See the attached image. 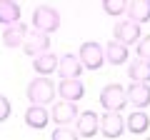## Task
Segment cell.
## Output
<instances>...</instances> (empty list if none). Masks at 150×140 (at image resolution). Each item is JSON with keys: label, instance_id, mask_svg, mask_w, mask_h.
I'll return each instance as SVG.
<instances>
[{"label": "cell", "instance_id": "3957f363", "mask_svg": "<svg viewBox=\"0 0 150 140\" xmlns=\"http://www.w3.org/2000/svg\"><path fill=\"white\" fill-rule=\"evenodd\" d=\"M78 58H80V63H83L85 70H100L103 63H105V48L100 43H95V40H88V43L80 45Z\"/></svg>", "mask_w": 150, "mask_h": 140}, {"label": "cell", "instance_id": "5b68a950", "mask_svg": "<svg viewBox=\"0 0 150 140\" xmlns=\"http://www.w3.org/2000/svg\"><path fill=\"white\" fill-rule=\"evenodd\" d=\"M50 50V33H43V30H28L25 40H23V53L35 58V55Z\"/></svg>", "mask_w": 150, "mask_h": 140}, {"label": "cell", "instance_id": "9c48e42d", "mask_svg": "<svg viewBox=\"0 0 150 140\" xmlns=\"http://www.w3.org/2000/svg\"><path fill=\"white\" fill-rule=\"evenodd\" d=\"M58 95L63 98V100H83L85 98V85H83L80 78H60L58 83Z\"/></svg>", "mask_w": 150, "mask_h": 140}, {"label": "cell", "instance_id": "6da1fadb", "mask_svg": "<svg viewBox=\"0 0 150 140\" xmlns=\"http://www.w3.org/2000/svg\"><path fill=\"white\" fill-rule=\"evenodd\" d=\"M55 93H58V88L53 85V80H50L48 75H40V78H35V80L28 83L25 95H28V100H30V103L48 105V103L55 100Z\"/></svg>", "mask_w": 150, "mask_h": 140}, {"label": "cell", "instance_id": "603a6c76", "mask_svg": "<svg viewBox=\"0 0 150 140\" xmlns=\"http://www.w3.org/2000/svg\"><path fill=\"white\" fill-rule=\"evenodd\" d=\"M135 55H138V58L150 60V35H143V38L135 43Z\"/></svg>", "mask_w": 150, "mask_h": 140}, {"label": "cell", "instance_id": "7402d4cb", "mask_svg": "<svg viewBox=\"0 0 150 140\" xmlns=\"http://www.w3.org/2000/svg\"><path fill=\"white\" fill-rule=\"evenodd\" d=\"M50 138H53V140H78L80 135H78V130H70L68 125H60L58 130L50 133Z\"/></svg>", "mask_w": 150, "mask_h": 140}, {"label": "cell", "instance_id": "7a4b0ae2", "mask_svg": "<svg viewBox=\"0 0 150 140\" xmlns=\"http://www.w3.org/2000/svg\"><path fill=\"white\" fill-rule=\"evenodd\" d=\"M100 105L103 110H123L128 105V93L120 83H108L105 88L100 90Z\"/></svg>", "mask_w": 150, "mask_h": 140}, {"label": "cell", "instance_id": "8fae6325", "mask_svg": "<svg viewBox=\"0 0 150 140\" xmlns=\"http://www.w3.org/2000/svg\"><path fill=\"white\" fill-rule=\"evenodd\" d=\"M78 115H80L78 105H75L73 100H63V103H55V108H53V113H50V118H53L55 125H70Z\"/></svg>", "mask_w": 150, "mask_h": 140}, {"label": "cell", "instance_id": "30bf717a", "mask_svg": "<svg viewBox=\"0 0 150 140\" xmlns=\"http://www.w3.org/2000/svg\"><path fill=\"white\" fill-rule=\"evenodd\" d=\"M23 120H25V125L30 130H43V128H48V123H50V113L45 110V105L30 103V108L25 110Z\"/></svg>", "mask_w": 150, "mask_h": 140}, {"label": "cell", "instance_id": "d6986e66", "mask_svg": "<svg viewBox=\"0 0 150 140\" xmlns=\"http://www.w3.org/2000/svg\"><path fill=\"white\" fill-rule=\"evenodd\" d=\"M128 18L130 20H135V23H148L150 20V0H130L128 3Z\"/></svg>", "mask_w": 150, "mask_h": 140}, {"label": "cell", "instance_id": "9a60e30c", "mask_svg": "<svg viewBox=\"0 0 150 140\" xmlns=\"http://www.w3.org/2000/svg\"><path fill=\"white\" fill-rule=\"evenodd\" d=\"M125 130H130L133 135H145L148 133L150 130V115L145 113V108H135L125 118Z\"/></svg>", "mask_w": 150, "mask_h": 140}, {"label": "cell", "instance_id": "cb8c5ba5", "mask_svg": "<svg viewBox=\"0 0 150 140\" xmlns=\"http://www.w3.org/2000/svg\"><path fill=\"white\" fill-rule=\"evenodd\" d=\"M10 100H8L5 95H0V123H5L8 118H10Z\"/></svg>", "mask_w": 150, "mask_h": 140}, {"label": "cell", "instance_id": "52a82bcc", "mask_svg": "<svg viewBox=\"0 0 150 140\" xmlns=\"http://www.w3.org/2000/svg\"><path fill=\"white\" fill-rule=\"evenodd\" d=\"M75 130L83 140H90L100 133V118L95 115V110H83L78 118H75Z\"/></svg>", "mask_w": 150, "mask_h": 140}, {"label": "cell", "instance_id": "277c9868", "mask_svg": "<svg viewBox=\"0 0 150 140\" xmlns=\"http://www.w3.org/2000/svg\"><path fill=\"white\" fill-rule=\"evenodd\" d=\"M33 25H35V30L55 33L60 28V13L53 5H40L33 10Z\"/></svg>", "mask_w": 150, "mask_h": 140}, {"label": "cell", "instance_id": "ba28073f", "mask_svg": "<svg viewBox=\"0 0 150 140\" xmlns=\"http://www.w3.org/2000/svg\"><path fill=\"white\" fill-rule=\"evenodd\" d=\"M112 38L115 40H120V43H125V45H135L140 38H143V30H140V23H135V20H120V23H115V30H112Z\"/></svg>", "mask_w": 150, "mask_h": 140}, {"label": "cell", "instance_id": "44dd1931", "mask_svg": "<svg viewBox=\"0 0 150 140\" xmlns=\"http://www.w3.org/2000/svg\"><path fill=\"white\" fill-rule=\"evenodd\" d=\"M103 10L110 18H120L128 10V0H103Z\"/></svg>", "mask_w": 150, "mask_h": 140}, {"label": "cell", "instance_id": "ac0fdd59", "mask_svg": "<svg viewBox=\"0 0 150 140\" xmlns=\"http://www.w3.org/2000/svg\"><path fill=\"white\" fill-rule=\"evenodd\" d=\"M128 78L130 80H135V83H150V60H145V58H135L133 63L128 65Z\"/></svg>", "mask_w": 150, "mask_h": 140}, {"label": "cell", "instance_id": "8992f818", "mask_svg": "<svg viewBox=\"0 0 150 140\" xmlns=\"http://www.w3.org/2000/svg\"><path fill=\"white\" fill-rule=\"evenodd\" d=\"M100 133L108 140H115L125 133V118L118 110H105V115L100 118Z\"/></svg>", "mask_w": 150, "mask_h": 140}, {"label": "cell", "instance_id": "ffe728a7", "mask_svg": "<svg viewBox=\"0 0 150 140\" xmlns=\"http://www.w3.org/2000/svg\"><path fill=\"white\" fill-rule=\"evenodd\" d=\"M20 20V5L15 0H0V25H13Z\"/></svg>", "mask_w": 150, "mask_h": 140}, {"label": "cell", "instance_id": "4fadbf2b", "mask_svg": "<svg viewBox=\"0 0 150 140\" xmlns=\"http://www.w3.org/2000/svg\"><path fill=\"white\" fill-rule=\"evenodd\" d=\"M125 93H128V103L133 108H148L150 105V83L130 80V88H125Z\"/></svg>", "mask_w": 150, "mask_h": 140}, {"label": "cell", "instance_id": "2e32d148", "mask_svg": "<svg viewBox=\"0 0 150 140\" xmlns=\"http://www.w3.org/2000/svg\"><path fill=\"white\" fill-rule=\"evenodd\" d=\"M105 48V60L110 65H125L130 60V50H128V45L125 43H120V40H115L112 38L108 45H103Z\"/></svg>", "mask_w": 150, "mask_h": 140}, {"label": "cell", "instance_id": "e0dca14e", "mask_svg": "<svg viewBox=\"0 0 150 140\" xmlns=\"http://www.w3.org/2000/svg\"><path fill=\"white\" fill-rule=\"evenodd\" d=\"M33 70H35L38 75H50V73H55L58 70V55L50 53V50L35 55L33 58Z\"/></svg>", "mask_w": 150, "mask_h": 140}, {"label": "cell", "instance_id": "5bb4252c", "mask_svg": "<svg viewBox=\"0 0 150 140\" xmlns=\"http://www.w3.org/2000/svg\"><path fill=\"white\" fill-rule=\"evenodd\" d=\"M83 63H80V58L78 55H73V53H65V55H60L58 58V73L60 78H80V73H83Z\"/></svg>", "mask_w": 150, "mask_h": 140}, {"label": "cell", "instance_id": "7c38bea8", "mask_svg": "<svg viewBox=\"0 0 150 140\" xmlns=\"http://www.w3.org/2000/svg\"><path fill=\"white\" fill-rule=\"evenodd\" d=\"M25 35H28V25H25L23 20L13 23V25H5V30H3V45H5V48H10V50L23 48Z\"/></svg>", "mask_w": 150, "mask_h": 140}]
</instances>
